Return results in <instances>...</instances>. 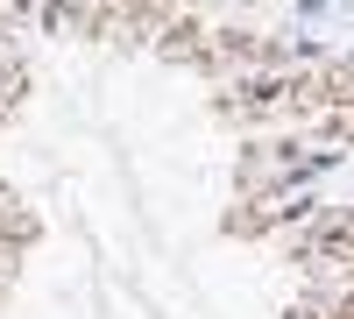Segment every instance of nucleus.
Wrapping results in <instances>:
<instances>
[{
  "mask_svg": "<svg viewBox=\"0 0 354 319\" xmlns=\"http://www.w3.org/2000/svg\"><path fill=\"white\" fill-rule=\"evenodd\" d=\"M333 15V0H298V21H326Z\"/></svg>",
  "mask_w": 354,
  "mask_h": 319,
  "instance_id": "obj_1",
  "label": "nucleus"
}]
</instances>
